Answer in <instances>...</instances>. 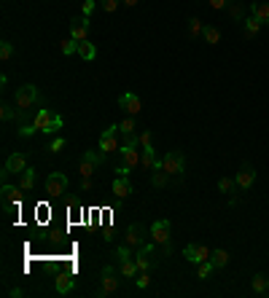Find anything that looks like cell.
I'll return each mask as SVG.
<instances>
[{
    "label": "cell",
    "mask_w": 269,
    "mask_h": 298,
    "mask_svg": "<svg viewBox=\"0 0 269 298\" xmlns=\"http://www.w3.org/2000/svg\"><path fill=\"white\" fill-rule=\"evenodd\" d=\"M38 102H41V91H38V86H32V83H25V86H19V89H16V113H19V118H27V113H30Z\"/></svg>",
    "instance_id": "obj_1"
},
{
    "label": "cell",
    "mask_w": 269,
    "mask_h": 298,
    "mask_svg": "<svg viewBox=\"0 0 269 298\" xmlns=\"http://www.w3.org/2000/svg\"><path fill=\"white\" fill-rule=\"evenodd\" d=\"M121 271H116L113 266H102L100 271V288H97V295L108 298V295H116L121 290Z\"/></svg>",
    "instance_id": "obj_2"
},
{
    "label": "cell",
    "mask_w": 269,
    "mask_h": 298,
    "mask_svg": "<svg viewBox=\"0 0 269 298\" xmlns=\"http://www.w3.org/2000/svg\"><path fill=\"white\" fill-rule=\"evenodd\" d=\"M156 242L151 239V242H143L137 250H135V264L140 271H151V269H156L159 266V258H156Z\"/></svg>",
    "instance_id": "obj_3"
},
{
    "label": "cell",
    "mask_w": 269,
    "mask_h": 298,
    "mask_svg": "<svg viewBox=\"0 0 269 298\" xmlns=\"http://www.w3.org/2000/svg\"><path fill=\"white\" fill-rule=\"evenodd\" d=\"M102 164H105V153L102 151H86L84 156H81V161H78V172H81V177H92Z\"/></svg>",
    "instance_id": "obj_4"
},
{
    "label": "cell",
    "mask_w": 269,
    "mask_h": 298,
    "mask_svg": "<svg viewBox=\"0 0 269 298\" xmlns=\"http://www.w3.org/2000/svg\"><path fill=\"white\" fill-rule=\"evenodd\" d=\"M148 236H151V239H154L162 250H165L167 255L172 253V242H170V220H156L154 226H151Z\"/></svg>",
    "instance_id": "obj_5"
},
{
    "label": "cell",
    "mask_w": 269,
    "mask_h": 298,
    "mask_svg": "<svg viewBox=\"0 0 269 298\" xmlns=\"http://www.w3.org/2000/svg\"><path fill=\"white\" fill-rule=\"evenodd\" d=\"M119 124H111L105 132L100 135V151L108 156V153H119L121 151V142H119Z\"/></svg>",
    "instance_id": "obj_6"
},
{
    "label": "cell",
    "mask_w": 269,
    "mask_h": 298,
    "mask_svg": "<svg viewBox=\"0 0 269 298\" xmlns=\"http://www.w3.org/2000/svg\"><path fill=\"white\" fill-rule=\"evenodd\" d=\"M162 166H165L170 175L181 177V175L186 172V156H183V151H170V153H165V159H162Z\"/></svg>",
    "instance_id": "obj_7"
},
{
    "label": "cell",
    "mask_w": 269,
    "mask_h": 298,
    "mask_svg": "<svg viewBox=\"0 0 269 298\" xmlns=\"http://www.w3.org/2000/svg\"><path fill=\"white\" fill-rule=\"evenodd\" d=\"M121 161L124 166H130V170H137L140 166V156H143V148H137L135 142H121Z\"/></svg>",
    "instance_id": "obj_8"
},
{
    "label": "cell",
    "mask_w": 269,
    "mask_h": 298,
    "mask_svg": "<svg viewBox=\"0 0 269 298\" xmlns=\"http://www.w3.org/2000/svg\"><path fill=\"white\" fill-rule=\"evenodd\" d=\"M183 258L189 260V264H196V266H200L202 260H210V247L196 245V242H189V245H186V250H183Z\"/></svg>",
    "instance_id": "obj_9"
},
{
    "label": "cell",
    "mask_w": 269,
    "mask_h": 298,
    "mask_svg": "<svg viewBox=\"0 0 269 298\" xmlns=\"http://www.w3.org/2000/svg\"><path fill=\"white\" fill-rule=\"evenodd\" d=\"M27 170V153H11V156L6 159V166H3V177L8 175H22Z\"/></svg>",
    "instance_id": "obj_10"
},
{
    "label": "cell",
    "mask_w": 269,
    "mask_h": 298,
    "mask_svg": "<svg viewBox=\"0 0 269 298\" xmlns=\"http://www.w3.org/2000/svg\"><path fill=\"white\" fill-rule=\"evenodd\" d=\"M70 38L81 41H89V16H73L70 19Z\"/></svg>",
    "instance_id": "obj_11"
},
{
    "label": "cell",
    "mask_w": 269,
    "mask_h": 298,
    "mask_svg": "<svg viewBox=\"0 0 269 298\" xmlns=\"http://www.w3.org/2000/svg\"><path fill=\"white\" fill-rule=\"evenodd\" d=\"M65 188H67V177L62 172H51L49 177H46V194H49V196L65 194Z\"/></svg>",
    "instance_id": "obj_12"
},
{
    "label": "cell",
    "mask_w": 269,
    "mask_h": 298,
    "mask_svg": "<svg viewBox=\"0 0 269 298\" xmlns=\"http://www.w3.org/2000/svg\"><path fill=\"white\" fill-rule=\"evenodd\" d=\"M119 105H121V110L127 116H137L140 110H143V102H140V97H137V94H132V91H124L121 97H119Z\"/></svg>",
    "instance_id": "obj_13"
},
{
    "label": "cell",
    "mask_w": 269,
    "mask_h": 298,
    "mask_svg": "<svg viewBox=\"0 0 269 298\" xmlns=\"http://www.w3.org/2000/svg\"><path fill=\"white\" fill-rule=\"evenodd\" d=\"M235 183H237L240 191L253 188V183H256V170H253L250 164H242V166H240V172L235 175Z\"/></svg>",
    "instance_id": "obj_14"
},
{
    "label": "cell",
    "mask_w": 269,
    "mask_h": 298,
    "mask_svg": "<svg viewBox=\"0 0 269 298\" xmlns=\"http://www.w3.org/2000/svg\"><path fill=\"white\" fill-rule=\"evenodd\" d=\"M124 242L130 245L132 250H137L140 245L146 242V229H143V226H140V223H132L130 229H127V234H124Z\"/></svg>",
    "instance_id": "obj_15"
},
{
    "label": "cell",
    "mask_w": 269,
    "mask_h": 298,
    "mask_svg": "<svg viewBox=\"0 0 269 298\" xmlns=\"http://www.w3.org/2000/svg\"><path fill=\"white\" fill-rule=\"evenodd\" d=\"M140 124H137V116H124L121 121H119V132H121V137H137L140 132Z\"/></svg>",
    "instance_id": "obj_16"
},
{
    "label": "cell",
    "mask_w": 269,
    "mask_h": 298,
    "mask_svg": "<svg viewBox=\"0 0 269 298\" xmlns=\"http://www.w3.org/2000/svg\"><path fill=\"white\" fill-rule=\"evenodd\" d=\"M19 191L22 188H14V185L3 183V207H6V212H11L14 207H19Z\"/></svg>",
    "instance_id": "obj_17"
},
{
    "label": "cell",
    "mask_w": 269,
    "mask_h": 298,
    "mask_svg": "<svg viewBox=\"0 0 269 298\" xmlns=\"http://www.w3.org/2000/svg\"><path fill=\"white\" fill-rule=\"evenodd\" d=\"M111 191H113V196H116V199H127V196L132 194V183L127 180V175H119V177L113 180Z\"/></svg>",
    "instance_id": "obj_18"
},
{
    "label": "cell",
    "mask_w": 269,
    "mask_h": 298,
    "mask_svg": "<svg viewBox=\"0 0 269 298\" xmlns=\"http://www.w3.org/2000/svg\"><path fill=\"white\" fill-rule=\"evenodd\" d=\"M140 166H143V170H156V166H162V159L156 156L154 145H146V148H143V156H140Z\"/></svg>",
    "instance_id": "obj_19"
},
{
    "label": "cell",
    "mask_w": 269,
    "mask_h": 298,
    "mask_svg": "<svg viewBox=\"0 0 269 298\" xmlns=\"http://www.w3.org/2000/svg\"><path fill=\"white\" fill-rule=\"evenodd\" d=\"M261 27H264V22L256 19L253 14L248 19H242V35H245V38H256V35L261 32Z\"/></svg>",
    "instance_id": "obj_20"
},
{
    "label": "cell",
    "mask_w": 269,
    "mask_h": 298,
    "mask_svg": "<svg viewBox=\"0 0 269 298\" xmlns=\"http://www.w3.org/2000/svg\"><path fill=\"white\" fill-rule=\"evenodd\" d=\"M119 271H121V277H124V280H132V277H137V274H140V269H137V264H135V258H124V260H121V266H119Z\"/></svg>",
    "instance_id": "obj_21"
},
{
    "label": "cell",
    "mask_w": 269,
    "mask_h": 298,
    "mask_svg": "<svg viewBox=\"0 0 269 298\" xmlns=\"http://www.w3.org/2000/svg\"><path fill=\"white\" fill-rule=\"evenodd\" d=\"M73 285H76V280L70 277V274H60L57 282H54V288H57V293H60V295H65V293L73 290Z\"/></svg>",
    "instance_id": "obj_22"
},
{
    "label": "cell",
    "mask_w": 269,
    "mask_h": 298,
    "mask_svg": "<svg viewBox=\"0 0 269 298\" xmlns=\"http://www.w3.org/2000/svg\"><path fill=\"white\" fill-rule=\"evenodd\" d=\"M250 288H253V293H256V295H264V293H269V280L264 277V274H253Z\"/></svg>",
    "instance_id": "obj_23"
},
{
    "label": "cell",
    "mask_w": 269,
    "mask_h": 298,
    "mask_svg": "<svg viewBox=\"0 0 269 298\" xmlns=\"http://www.w3.org/2000/svg\"><path fill=\"white\" fill-rule=\"evenodd\" d=\"M78 57H81V59H86V62H92V59L97 57L95 43H92V41H81V43H78Z\"/></svg>",
    "instance_id": "obj_24"
},
{
    "label": "cell",
    "mask_w": 269,
    "mask_h": 298,
    "mask_svg": "<svg viewBox=\"0 0 269 298\" xmlns=\"http://www.w3.org/2000/svg\"><path fill=\"white\" fill-rule=\"evenodd\" d=\"M51 116H54V110H38L35 113V118H32V124L38 126V132H46V126H49V121H51Z\"/></svg>",
    "instance_id": "obj_25"
},
{
    "label": "cell",
    "mask_w": 269,
    "mask_h": 298,
    "mask_svg": "<svg viewBox=\"0 0 269 298\" xmlns=\"http://www.w3.org/2000/svg\"><path fill=\"white\" fill-rule=\"evenodd\" d=\"M210 264H213L216 269H224V266H229V253L226 250H213V253H210Z\"/></svg>",
    "instance_id": "obj_26"
},
{
    "label": "cell",
    "mask_w": 269,
    "mask_h": 298,
    "mask_svg": "<svg viewBox=\"0 0 269 298\" xmlns=\"http://www.w3.org/2000/svg\"><path fill=\"white\" fill-rule=\"evenodd\" d=\"M250 14L256 19H261L264 25H269V3H264V0H261V3H253L250 6Z\"/></svg>",
    "instance_id": "obj_27"
},
{
    "label": "cell",
    "mask_w": 269,
    "mask_h": 298,
    "mask_svg": "<svg viewBox=\"0 0 269 298\" xmlns=\"http://www.w3.org/2000/svg\"><path fill=\"white\" fill-rule=\"evenodd\" d=\"M32 185H35V170L27 166V170L22 172V177H19V188L22 191H32Z\"/></svg>",
    "instance_id": "obj_28"
},
{
    "label": "cell",
    "mask_w": 269,
    "mask_h": 298,
    "mask_svg": "<svg viewBox=\"0 0 269 298\" xmlns=\"http://www.w3.org/2000/svg\"><path fill=\"white\" fill-rule=\"evenodd\" d=\"M226 11H229V16L235 19V22H242V19H245V6L237 3V0H231V3L226 6Z\"/></svg>",
    "instance_id": "obj_29"
},
{
    "label": "cell",
    "mask_w": 269,
    "mask_h": 298,
    "mask_svg": "<svg viewBox=\"0 0 269 298\" xmlns=\"http://www.w3.org/2000/svg\"><path fill=\"white\" fill-rule=\"evenodd\" d=\"M167 177H170V172L165 170V166H156V170H154V177H151V183H154L156 188H165V185H167Z\"/></svg>",
    "instance_id": "obj_30"
},
{
    "label": "cell",
    "mask_w": 269,
    "mask_h": 298,
    "mask_svg": "<svg viewBox=\"0 0 269 298\" xmlns=\"http://www.w3.org/2000/svg\"><path fill=\"white\" fill-rule=\"evenodd\" d=\"M202 38H205V43H210V46H218V43H221V30H218V27H205Z\"/></svg>",
    "instance_id": "obj_31"
},
{
    "label": "cell",
    "mask_w": 269,
    "mask_h": 298,
    "mask_svg": "<svg viewBox=\"0 0 269 298\" xmlns=\"http://www.w3.org/2000/svg\"><path fill=\"white\" fill-rule=\"evenodd\" d=\"M60 51H62L65 57H70V54H78V41H76V38H67V41H62V43H60Z\"/></svg>",
    "instance_id": "obj_32"
},
{
    "label": "cell",
    "mask_w": 269,
    "mask_h": 298,
    "mask_svg": "<svg viewBox=\"0 0 269 298\" xmlns=\"http://www.w3.org/2000/svg\"><path fill=\"white\" fill-rule=\"evenodd\" d=\"M205 32V25L200 19H189V38H200V35Z\"/></svg>",
    "instance_id": "obj_33"
},
{
    "label": "cell",
    "mask_w": 269,
    "mask_h": 298,
    "mask_svg": "<svg viewBox=\"0 0 269 298\" xmlns=\"http://www.w3.org/2000/svg\"><path fill=\"white\" fill-rule=\"evenodd\" d=\"M11 57H14V43H11V41H3V43H0V59H3V62H8Z\"/></svg>",
    "instance_id": "obj_34"
},
{
    "label": "cell",
    "mask_w": 269,
    "mask_h": 298,
    "mask_svg": "<svg viewBox=\"0 0 269 298\" xmlns=\"http://www.w3.org/2000/svg\"><path fill=\"white\" fill-rule=\"evenodd\" d=\"M216 266L213 264H210V260H202V264H200V269H196V277H200V280H207L210 277V271H213Z\"/></svg>",
    "instance_id": "obj_35"
},
{
    "label": "cell",
    "mask_w": 269,
    "mask_h": 298,
    "mask_svg": "<svg viewBox=\"0 0 269 298\" xmlns=\"http://www.w3.org/2000/svg\"><path fill=\"white\" fill-rule=\"evenodd\" d=\"M237 183L235 180H231V177H221V180H218V191H221V194H231V188H235Z\"/></svg>",
    "instance_id": "obj_36"
},
{
    "label": "cell",
    "mask_w": 269,
    "mask_h": 298,
    "mask_svg": "<svg viewBox=\"0 0 269 298\" xmlns=\"http://www.w3.org/2000/svg\"><path fill=\"white\" fill-rule=\"evenodd\" d=\"M0 116H3V121H14V118L19 116V113H14V108H11V105H0Z\"/></svg>",
    "instance_id": "obj_37"
},
{
    "label": "cell",
    "mask_w": 269,
    "mask_h": 298,
    "mask_svg": "<svg viewBox=\"0 0 269 298\" xmlns=\"http://www.w3.org/2000/svg\"><path fill=\"white\" fill-rule=\"evenodd\" d=\"M119 6H121V0H102V11H105V14H116Z\"/></svg>",
    "instance_id": "obj_38"
},
{
    "label": "cell",
    "mask_w": 269,
    "mask_h": 298,
    "mask_svg": "<svg viewBox=\"0 0 269 298\" xmlns=\"http://www.w3.org/2000/svg\"><path fill=\"white\" fill-rule=\"evenodd\" d=\"M62 148H65V140H62V137H54L49 145H46V151H49V153H60Z\"/></svg>",
    "instance_id": "obj_39"
},
{
    "label": "cell",
    "mask_w": 269,
    "mask_h": 298,
    "mask_svg": "<svg viewBox=\"0 0 269 298\" xmlns=\"http://www.w3.org/2000/svg\"><path fill=\"white\" fill-rule=\"evenodd\" d=\"M35 132H38V126H35V124H22L19 126V137H32Z\"/></svg>",
    "instance_id": "obj_40"
},
{
    "label": "cell",
    "mask_w": 269,
    "mask_h": 298,
    "mask_svg": "<svg viewBox=\"0 0 269 298\" xmlns=\"http://www.w3.org/2000/svg\"><path fill=\"white\" fill-rule=\"evenodd\" d=\"M135 285H137V288H148V285H151L148 271H140V274H137V280H135Z\"/></svg>",
    "instance_id": "obj_41"
},
{
    "label": "cell",
    "mask_w": 269,
    "mask_h": 298,
    "mask_svg": "<svg viewBox=\"0 0 269 298\" xmlns=\"http://www.w3.org/2000/svg\"><path fill=\"white\" fill-rule=\"evenodd\" d=\"M137 142H140V148L151 145V132H148V129H146V132H140V135H137Z\"/></svg>",
    "instance_id": "obj_42"
},
{
    "label": "cell",
    "mask_w": 269,
    "mask_h": 298,
    "mask_svg": "<svg viewBox=\"0 0 269 298\" xmlns=\"http://www.w3.org/2000/svg\"><path fill=\"white\" fill-rule=\"evenodd\" d=\"M229 3H231V0H210V8H216V11H224Z\"/></svg>",
    "instance_id": "obj_43"
},
{
    "label": "cell",
    "mask_w": 269,
    "mask_h": 298,
    "mask_svg": "<svg viewBox=\"0 0 269 298\" xmlns=\"http://www.w3.org/2000/svg\"><path fill=\"white\" fill-rule=\"evenodd\" d=\"M92 188H95V185H92V177H81V191H84V194H89Z\"/></svg>",
    "instance_id": "obj_44"
},
{
    "label": "cell",
    "mask_w": 269,
    "mask_h": 298,
    "mask_svg": "<svg viewBox=\"0 0 269 298\" xmlns=\"http://www.w3.org/2000/svg\"><path fill=\"white\" fill-rule=\"evenodd\" d=\"M95 11V0H84V16H89Z\"/></svg>",
    "instance_id": "obj_45"
},
{
    "label": "cell",
    "mask_w": 269,
    "mask_h": 298,
    "mask_svg": "<svg viewBox=\"0 0 269 298\" xmlns=\"http://www.w3.org/2000/svg\"><path fill=\"white\" fill-rule=\"evenodd\" d=\"M8 295H11V298H22V295H25V290H19V288H14V290H8Z\"/></svg>",
    "instance_id": "obj_46"
},
{
    "label": "cell",
    "mask_w": 269,
    "mask_h": 298,
    "mask_svg": "<svg viewBox=\"0 0 269 298\" xmlns=\"http://www.w3.org/2000/svg\"><path fill=\"white\" fill-rule=\"evenodd\" d=\"M121 3H124V6H130V8H132V6H137V3H140V0H121Z\"/></svg>",
    "instance_id": "obj_47"
}]
</instances>
